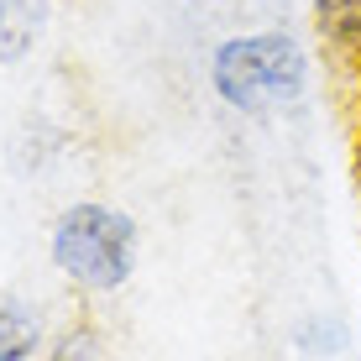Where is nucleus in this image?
Listing matches in <instances>:
<instances>
[{
  "label": "nucleus",
  "instance_id": "f257e3e1",
  "mask_svg": "<svg viewBox=\"0 0 361 361\" xmlns=\"http://www.w3.org/2000/svg\"><path fill=\"white\" fill-rule=\"evenodd\" d=\"M209 84L241 116H278L309 90V53L288 32H241L209 53Z\"/></svg>",
  "mask_w": 361,
  "mask_h": 361
},
{
  "label": "nucleus",
  "instance_id": "f03ea898",
  "mask_svg": "<svg viewBox=\"0 0 361 361\" xmlns=\"http://www.w3.org/2000/svg\"><path fill=\"white\" fill-rule=\"evenodd\" d=\"M47 257L63 272L73 288L84 293H116L131 283L136 257H142V235L136 220L116 204H99V199H79L47 231Z\"/></svg>",
  "mask_w": 361,
  "mask_h": 361
},
{
  "label": "nucleus",
  "instance_id": "7ed1b4c3",
  "mask_svg": "<svg viewBox=\"0 0 361 361\" xmlns=\"http://www.w3.org/2000/svg\"><path fill=\"white\" fill-rule=\"evenodd\" d=\"M47 351V319L32 298L0 293V361H32Z\"/></svg>",
  "mask_w": 361,
  "mask_h": 361
},
{
  "label": "nucleus",
  "instance_id": "20e7f679",
  "mask_svg": "<svg viewBox=\"0 0 361 361\" xmlns=\"http://www.w3.org/2000/svg\"><path fill=\"white\" fill-rule=\"evenodd\" d=\"M47 27V0H0V68L32 58Z\"/></svg>",
  "mask_w": 361,
  "mask_h": 361
},
{
  "label": "nucleus",
  "instance_id": "39448f33",
  "mask_svg": "<svg viewBox=\"0 0 361 361\" xmlns=\"http://www.w3.org/2000/svg\"><path fill=\"white\" fill-rule=\"evenodd\" d=\"M314 21L335 53L361 68V0H314Z\"/></svg>",
  "mask_w": 361,
  "mask_h": 361
},
{
  "label": "nucleus",
  "instance_id": "423d86ee",
  "mask_svg": "<svg viewBox=\"0 0 361 361\" xmlns=\"http://www.w3.org/2000/svg\"><path fill=\"white\" fill-rule=\"evenodd\" d=\"M42 361H99V341L90 325H68L63 335H58L53 345H47Z\"/></svg>",
  "mask_w": 361,
  "mask_h": 361
}]
</instances>
